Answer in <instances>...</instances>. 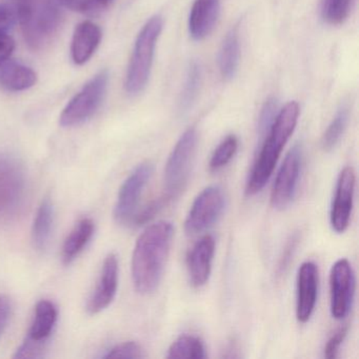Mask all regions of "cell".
<instances>
[{"mask_svg":"<svg viewBox=\"0 0 359 359\" xmlns=\"http://www.w3.org/2000/svg\"><path fill=\"white\" fill-rule=\"evenodd\" d=\"M173 236V224L161 220L149 226L138 237L131 264L132 279L138 293L148 295L158 287Z\"/></svg>","mask_w":359,"mask_h":359,"instance_id":"1","label":"cell"},{"mask_svg":"<svg viewBox=\"0 0 359 359\" xmlns=\"http://www.w3.org/2000/svg\"><path fill=\"white\" fill-rule=\"evenodd\" d=\"M298 116L299 106L297 102H291L275 117L245 186V193L249 196L257 194L268 184L283 148L295 130Z\"/></svg>","mask_w":359,"mask_h":359,"instance_id":"2","label":"cell"},{"mask_svg":"<svg viewBox=\"0 0 359 359\" xmlns=\"http://www.w3.org/2000/svg\"><path fill=\"white\" fill-rule=\"evenodd\" d=\"M16 5L18 24L28 47L41 51L51 45L62 22V7L57 0H20Z\"/></svg>","mask_w":359,"mask_h":359,"instance_id":"3","label":"cell"},{"mask_svg":"<svg viewBox=\"0 0 359 359\" xmlns=\"http://www.w3.org/2000/svg\"><path fill=\"white\" fill-rule=\"evenodd\" d=\"M161 30L163 20L161 16H154L138 34L126 76V91L130 95H137L148 83L155 47Z\"/></svg>","mask_w":359,"mask_h":359,"instance_id":"4","label":"cell"},{"mask_svg":"<svg viewBox=\"0 0 359 359\" xmlns=\"http://www.w3.org/2000/svg\"><path fill=\"white\" fill-rule=\"evenodd\" d=\"M197 132L189 129L182 134L168 158L165 168V194L168 201L180 196L188 184L196 154Z\"/></svg>","mask_w":359,"mask_h":359,"instance_id":"5","label":"cell"},{"mask_svg":"<svg viewBox=\"0 0 359 359\" xmlns=\"http://www.w3.org/2000/svg\"><path fill=\"white\" fill-rule=\"evenodd\" d=\"M108 83V71H100L69 102L60 114V125L79 127L91 119L104 102Z\"/></svg>","mask_w":359,"mask_h":359,"instance_id":"6","label":"cell"},{"mask_svg":"<svg viewBox=\"0 0 359 359\" xmlns=\"http://www.w3.org/2000/svg\"><path fill=\"white\" fill-rule=\"evenodd\" d=\"M153 170L152 163L144 161L138 165L121 184L114 207V218L117 224L121 226L133 224L140 197L152 177Z\"/></svg>","mask_w":359,"mask_h":359,"instance_id":"7","label":"cell"},{"mask_svg":"<svg viewBox=\"0 0 359 359\" xmlns=\"http://www.w3.org/2000/svg\"><path fill=\"white\" fill-rule=\"evenodd\" d=\"M226 208V195L224 190L218 186L205 188L195 198L190 212L184 222V231L188 235L207 230L213 226Z\"/></svg>","mask_w":359,"mask_h":359,"instance_id":"8","label":"cell"},{"mask_svg":"<svg viewBox=\"0 0 359 359\" xmlns=\"http://www.w3.org/2000/svg\"><path fill=\"white\" fill-rule=\"evenodd\" d=\"M355 292L352 266L346 258L337 260L330 273V308L333 318L341 320L350 312Z\"/></svg>","mask_w":359,"mask_h":359,"instance_id":"9","label":"cell"},{"mask_svg":"<svg viewBox=\"0 0 359 359\" xmlns=\"http://www.w3.org/2000/svg\"><path fill=\"white\" fill-rule=\"evenodd\" d=\"M26 178L22 165L9 155H0V215L20 207L25 195Z\"/></svg>","mask_w":359,"mask_h":359,"instance_id":"10","label":"cell"},{"mask_svg":"<svg viewBox=\"0 0 359 359\" xmlns=\"http://www.w3.org/2000/svg\"><path fill=\"white\" fill-rule=\"evenodd\" d=\"M302 161V148L299 146L293 147L285 156L275 178L271 194V205L274 209H285L293 201L299 182Z\"/></svg>","mask_w":359,"mask_h":359,"instance_id":"11","label":"cell"},{"mask_svg":"<svg viewBox=\"0 0 359 359\" xmlns=\"http://www.w3.org/2000/svg\"><path fill=\"white\" fill-rule=\"evenodd\" d=\"M356 176L352 167H346L340 172L336 184L335 196L330 212V224L336 233H344L350 224L354 201Z\"/></svg>","mask_w":359,"mask_h":359,"instance_id":"12","label":"cell"},{"mask_svg":"<svg viewBox=\"0 0 359 359\" xmlns=\"http://www.w3.org/2000/svg\"><path fill=\"white\" fill-rule=\"evenodd\" d=\"M118 258L115 254L110 253L104 258L95 290L88 302L89 314H98L112 304L118 289Z\"/></svg>","mask_w":359,"mask_h":359,"instance_id":"13","label":"cell"},{"mask_svg":"<svg viewBox=\"0 0 359 359\" xmlns=\"http://www.w3.org/2000/svg\"><path fill=\"white\" fill-rule=\"evenodd\" d=\"M318 294V269L312 262L300 266L297 274L296 317L302 323H308L314 313Z\"/></svg>","mask_w":359,"mask_h":359,"instance_id":"14","label":"cell"},{"mask_svg":"<svg viewBox=\"0 0 359 359\" xmlns=\"http://www.w3.org/2000/svg\"><path fill=\"white\" fill-rule=\"evenodd\" d=\"M214 254L215 239L211 235H205L193 245L187 258L189 278L193 287H203L209 280Z\"/></svg>","mask_w":359,"mask_h":359,"instance_id":"15","label":"cell"},{"mask_svg":"<svg viewBox=\"0 0 359 359\" xmlns=\"http://www.w3.org/2000/svg\"><path fill=\"white\" fill-rule=\"evenodd\" d=\"M102 33L100 27L90 20L81 22L75 28L71 43V57L77 66L87 64L95 53L102 41Z\"/></svg>","mask_w":359,"mask_h":359,"instance_id":"16","label":"cell"},{"mask_svg":"<svg viewBox=\"0 0 359 359\" xmlns=\"http://www.w3.org/2000/svg\"><path fill=\"white\" fill-rule=\"evenodd\" d=\"M220 13V0H195L189 18V31L195 41H203L215 28Z\"/></svg>","mask_w":359,"mask_h":359,"instance_id":"17","label":"cell"},{"mask_svg":"<svg viewBox=\"0 0 359 359\" xmlns=\"http://www.w3.org/2000/svg\"><path fill=\"white\" fill-rule=\"evenodd\" d=\"M58 311L50 300H41L35 308L34 318L27 335V341L47 348L50 337L57 323Z\"/></svg>","mask_w":359,"mask_h":359,"instance_id":"18","label":"cell"},{"mask_svg":"<svg viewBox=\"0 0 359 359\" xmlns=\"http://www.w3.org/2000/svg\"><path fill=\"white\" fill-rule=\"evenodd\" d=\"M36 83V72L29 67L10 60L0 65V88L22 92L34 87Z\"/></svg>","mask_w":359,"mask_h":359,"instance_id":"19","label":"cell"},{"mask_svg":"<svg viewBox=\"0 0 359 359\" xmlns=\"http://www.w3.org/2000/svg\"><path fill=\"white\" fill-rule=\"evenodd\" d=\"M95 232V224L91 218L79 220L62 245V258L65 264H70L85 250Z\"/></svg>","mask_w":359,"mask_h":359,"instance_id":"20","label":"cell"},{"mask_svg":"<svg viewBox=\"0 0 359 359\" xmlns=\"http://www.w3.org/2000/svg\"><path fill=\"white\" fill-rule=\"evenodd\" d=\"M54 224V207L50 197H45L37 210L32 226V243L35 249L45 251L51 239Z\"/></svg>","mask_w":359,"mask_h":359,"instance_id":"21","label":"cell"},{"mask_svg":"<svg viewBox=\"0 0 359 359\" xmlns=\"http://www.w3.org/2000/svg\"><path fill=\"white\" fill-rule=\"evenodd\" d=\"M241 57L238 32L232 29L224 39L219 53V70L224 79H231L236 74Z\"/></svg>","mask_w":359,"mask_h":359,"instance_id":"22","label":"cell"},{"mask_svg":"<svg viewBox=\"0 0 359 359\" xmlns=\"http://www.w3.org/2000/svg\"><path fill=\"white\" fill-rule=\"evenodd\" d=\"M168 358H205L203 340L194 335H182L170 346Z\"/></svg>","mask_w":359,"mask_h":359,"instance_id":"23","label":"cell"},{"mask_svg":"<svg viewBox=\"0 0 359 359\" xmlns=\"http://www.w3.org/2000/svg\"><path fill=\"white\" fill-rule=\"evenodd\" d=\"M201 83V68L197 62H192L187 73L186 83L180 100V109L182 112H187L192 107L193 102L198 95Z\"/></svg>","mask_w":359,"mask_h":359,"instance_id":"24","label":"cell"},{"mask_svg":"<svg viewBox=\"0 0 359 359\" xmlns=\"http://www.w3.org/2000/svg\"><path fill=\"white\" fill-rule=\"evenodd\" d=\"M348 123V108L346 106H342L341 108L336 113L332 123H330L327 129L323 134V148L325 151H331L337 146L338 142L341 140L344 131H346V126Z\"/></svg>","mask_w":359,"mask_h":359,"instance_id":"25","label":"cell"},{"mask_svg":"<svg viewBox=\"0 0 359 359\" xmlns=\"http://www.w3.org/2000/svg\"><path fill=\"white\" fill-rule=\"evenodd\" d=\"M354 0H323L321 15L330 25H340L348 18Z\"/></svg>","mask_w":359,"mask_h":359,"instance_id":"26","label":"cell"},{"mask_svg":"<svg viewBox=\"0 0 359 359\" xmlns=\"http://www.w3.org/2000/svg\"><path fill=\"white\" fill-rule=\"evenodd\" d=\"M238 150V140L235 135L224 138L219 146L214 151L210 161L209 167L212 172H217L226 167Z\"/></svg>","mask_w":359,"mask_h":359,"instance_id":"27","label":"cell"},{"mask_svg":"<svg viewBox=\"0 0 359 359\" xmlns=\"http://www.w3.org/2000/svg\"><path fill=\"white\" fill-rule=\"evenodd\" d=\"M144 351L135 341L123 342L108 351L104 358H142Z\"/></svg>","mask_w":359,"mask_h":359,"instance_id":"28","label":"cell"},{"mask_svg":"<svg viewBox=\"0 0 359 359\" xmlns=\"http://www.w3.org/2000/svg\"><path fill=\"white\" fill-rule=\"evenodd\" d=\"M57 1L60 7L83 14L94 13L106 6L100 0H57Z\"/></svg>","mask_w":359,"mask_h":359,"instance_id":"29","label":"cell"},{"mask_svg":"<svg viewBox=\"0 0 359 359\" xmlns=\"http://www.w3.org/2000/svg\"><path fill=\"white\" fill-rule=\"evenodd\" d=\"M277 102L275 98H270L266 100L260 113L259 123H258V131L260 136H264L270 129L276 117Z\"/></svg>","mask_w":359,"mask_h":359,"instance_id":"30","label":"cell"},{"mask_svg":"<svg viewBox=\"0 0 359 359\" xmlns=\"http://www.w3.org/2000/svg\"><path fill=\"white\" fill-rule=\"evenodd\" d=\"M18 24V5H0V29L11 32Z\"/></svg>","mask_w":359,"mask_h":359,"instance_id":"31","label":"cell"},{"mask_svg":"<svg viewBox=\"0 0 359 359\" xmlns=\"http://www.w3.org/2000/svg\"><path fill=\"white\" fill-rule=\"evenodd\" d=\"M346 335H348V327H344L338 329L333 335L331 336L329 340H327V344L325 346V357L327 359H334L338 356V352H339L340 346L344 344V339H346Z\"/></svg>","mask_w":359,"mask_h":359,"instance_id":"32","label":"cell"},{"mask_svg":"<svg viewBox=\"0 0 359 359\" xmlns=\"http://www.w3.org/2000/svg\"><path fill=\"white\" fill-rule=\"evenodd\" d=\"M15 50V41L9 31L0 29V65L10 60Z\"/></svg>","mask_w":359,"mask_h":359,"instance_id":"33","label":"cell"},{"mask_svg":"<svg viewBox=\"0 0 359 359\" xmlns=\"http://www.w3.org/2000/svg\"><path fill=\"white\" fill-rule=\"evenodd\" d=\"M298 234H294L291 236V238L287 241V245H285V250H283V256H281L280 260H279L278 264V272L279 274H283L289 266L290 262L293 259L294 253H295L296 247H297Z\"/></svg>","mask_w":359,"mask_h":359,"instance_id":"34","label":"cell"},{"mask_svg":"<svg viewBox=\"0 0 359 359\" xmlns=\"http://www.w3.org/2000/svg\"><path fill=\"white\" fill-rule=\"evenodd\" d=\"M11 300L8 296L0 294V335L5 331L11 316Z\"/></svg>","mask_w":359,"mask_h":359,"instance_id":"35","label":"cell"},{"mask_svg":"<svg viewBox=\"0 0 359 359\" xmlns=\"http://www.w3.org/2000/svg\"><path fill=\"white\" fill-rule=\"evenodd\" d=\"M102 4H104V5H107V4L110 3V1H112V0H100Z\"/></svg>","mask_w":359,"mask_h":359,"instance_id":"36","label":"cell"}]
</instances>
